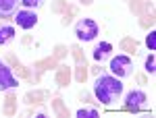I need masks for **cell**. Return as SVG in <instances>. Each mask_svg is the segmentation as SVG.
I'll use <instances>...</instances> for the list:
<instances>
[{
    "label": "cell",
    "instance_id": "cb8c5ba5",
    "mask_svg": "<svg viewBox=\"0 0 156 118\" xmlns=\"http://www.w3.org/2000/svg\"><path fill=\"white\" fill-rule=\"evenodd\" d=\"M146 46L150 48V52H154V50H156V31H154V29L150 31V35L146 37Z\"/></svg>",
    "mask_w": 156,
    "mask_h": 118
},
{
    "label": "cell",
    "instance_id": "44dd1931",
    "mask_svg": "<svg viewBox=\"0 0 156 118\" xmlns=\"http://www.w3.org/2000/svg\"><path fill=\"white\" fill-rule=\"evenodd\" d=\"M69 50H71V54H73V58H75V62H77V64H85V56H83L81 48L77 46V44H75V46H71Z\"/></svg>",
    "mask_w": 156,
    "mask_h": 118
},
{
    "label": "cell",
    "instance_id": "83f0119b",
    "mask_svg": "<svg viewBox=\"0 0 156 118\" xmlns=\"http://www.w3.org/2000/svg\"><path fill=\"white\" fill-rule=\"evenodd\" d=\"M92 72H94V75H100V72H102V69L96 64V66H92Z\"/></svg>",
    "mask_w": 156,
    "mask_h": 118
},
{
    "label": "cell",
    "instance_id": "9c48e42d",
    "mask_svg": "<svg viewBox=\"0 0 156 118\" xmlns=\"http://www.w3.org/2000/svg\"><path fill=\"white\" fill-rule=\"evenodd\" d=\"M19 2L21 0H0V19H15Z\"/></svg>",
    "mask_w": 156,
    "mask_h": 118
},
{
    "label": "cell",
    "instance_id": "1f68e13d",
    "mask_svg": "<svg viewBox=\"0 0 156 118\" xmlns=\"http://www.w3.org/2000/svg\"><path fill=\"white\" fill-rule=\"evenodd\" d=\"M127 2H129V0H127Z\"/></svg>",
    "mask_w": 156,
    "mask_h": 118
},
{
    "label": "cell",
    "instance_id": "4fadbf2b",
    "mask_svg": "<svg viewBox=\"0 0 156 118\" xmlns=\"http://www.w3.org/2000/svg\"><path fill=\"white\" fill-rule=\"evenodd\" d=\"M110 52H112V44L110 42H100L94 48V60L96 62H102V60H106L110 56Z\"/></svg>",
    "mask_w": 156,
    "mask_h": 118
},
{
    "label": "cell",
    "instance_id": "ffe728a7",
    "mask_svg": "<svg viewBox=\"0 0 156 118\" xmlns=\"http://www.w3.org/2000/svg\"><path fill=\"white\" fill-rule=\"evenodd\" d=\"M85 79H87V64H77L75 66V81L85 83Z\"/></svg>",
    "mask_w": 156,
    "mask_h": 118
},
{
    "label": "cell",
    "instance_id": "603a6c76",
    "mask_svg": "<svg viewBox=\"0 0 156 118\" xmlns=\"http://www.w3.org/2000/svg\"><path fill=\"white\" fill-rule=\"evenodd\" d=\"M140 25H142L144 29L152 27V25H154V12H150V15L146 12V15H142V17H140Z\"/></svg>",
    "mask_w": 156,
    "mask_h": 118
},
{
    "label": "cell",
    "instance_id": "7a4b0ae2",
    "mask_svg": "<svg viewBox=\"0 0 156 118\" xmlns=\"http://www.w3.org/2000/svg\"><path fill=\"white\" fill-rule=\"evenodd\" d=\"M110 72L119 79H125V77H131L133 75V62L127 54H119L115 58H110Z\"/></svg>",
    "mask_w": 156,
    "mask_h": 118
},
{
    "label": "cell",
    "instance_id": "30bf717a",
    "mask_svg": "<svg viewBox=\"0 0 156 118\" xmlns=\"http://www.w3.org/2000/svg\"><path fill=\"white\" fill-rule=\"evenodd\" d=\"M54 79H56V85H58V87H67V85L71 83V69H69L67 64H58Z\"/></svg>",
    "mask_w": 156,
    "mask_h": 118
},
{
    "label": "cell",
    "instance_id": "ba28073f",
    "mask_svg": "<svg viewBox=\"0 0 156 118\" xmlns=\"http://www.w3.org/2000/svg\"><path fill=\"white\" fill-rule=\"evenodd\" d=\"M50 93L48 91H42V89H34V91H27L23 97V102L27 106H40V104H44V99H48Z\"/></svg>",
    "mask_w": 156,
    "mask_h": 118
},
{
    "label": "cell",
    "instance_id": "277c9868",
    "mask_svg": "<svg viewBox=\"0 0 156 118\" xmlns=\"http://www.w3.org/2000/svg\"><path fill=\"white\" fill-rule=\"evenodd\" d=\"M146 93L142 89H135V91H129V93L125 95V110L127 112H140V110H144L146 108Z\"/></svg>",
    "mask_w": 156,
    "mask_h": 118
},
{
    "label": "cell",
    "instance_id": "ac0fdd59",
    "mask_svg": "<svg viewBox=\"0 0 156 118\" xmlns=\"http://www.w3.org/2000/svg\"><path fill=\"white\" fill-rule=\"evenodd\" d=\"M148 4H150V2H144V0H142V2H133V0H129V11L142 17V15H146V11H148Z\"/></svg>",
    "mask_w": 156,
    "mask_h": 118
},
{
    "label": "cell",
    "instance_id": "9a60e30c",
    "mask_svg": "<svg viewBox=\"0 0 156 118\" xmlns=\"http://www.w3.org/2000/svg\"><path fill=\"white\" fill-rule=\"evenodd\" d=\"M15 39V29L11 25H0V46H6Z\"/></svg>",
    "mask_w": 156,
    "mask_h": 118
},
{
    "label": "cell",
    "instance_id": "8992f818",
    "mask_svg": "<svg viewBox=\"0 0 156 118\" xmlns=\"http://www.w3.org/2000/svg\"><path fill=\"white\" fill-rule=\"evenodd\" d=\"M19 85L17 77L12 75V69L0 60V91H9V89H15Z\"/></svg>",
    "mask_w": 156,
    "mask_h": 118
},
{
    "label": "cell",
    "instance_id": "2e32d148",
    "mask_svg": "<svg viewBox=\"0 0 156 118\" xmlns=\"http://www.w3.org/2000/svg\"><path fill=\"white\" fill-rule=\"evenodd\" d=\"M119 48L123 50V52H129V54H135L137 52V48H140V44L133 39L131 35H127V37H123L121 39V44H119Z\"/></svg>",
    "mask_w": 156,
    "mask_h": 118
},
{
    "label": "cell",
    "instance_id": "7402d4cb",
    "mask_svg": "<svg viewBox=\"0 0 156 118\" xmlns=\"http://www.w3.org/2000/svg\"><path fill=\"white\" fill-rule=\"evenodd\" d=\"M146 72H150V75H154L156 72V56H154V52H150V56L146 58Z\"/></svg>",
    "mask_w": 156,
    "mask_h": 118
},
{
    "label": "cell",
    "instance_id": "484cf974",
    "mask_svg": "<svg viewBox=\"0 0 156 118\" xmlns=\"http://www.w3.org/2000/svg\"><path fill=\"white\" fill-rule=\"evenodd\" d=\"M67 56V46H62V44H58V46H54V58L60 60Z\"/></svg>",
    "mask_w": 156,
    "mask_h": 118
},
{
    "label": "cell",
    "instance_id": "4316f807",
    "mask_svg": "<svg viewBox=\"0 0 156 118\" xmlns=\"http://www.w3.org/2000/svg\"><path fill=\"white\" fill-rule=\"evenodd\" d=\"M135 81H137V85H148V79H146V75H135Z\"/></svg>",
    "mask_w": 156,
    "mask_h": 118
},
{
    "label": "cell",
    "instance_id": "7c38bea8",
    "mask_svg": "<svg viewBox=\"0 0 156 118\" xmlns=\"http://www.w3.org/2000/svg\"><path fill=\"white\" fill-rule=\"evenodd\" d=\"M6 60L11 62V69H15V71H17V75H19L21 79H27V81H31V72H29V69H25L23 64L17 60V56H15V54H6Z\"/></svg>",
    "mask_w": 156,
    "mask_h": 118
},
{
    "label": "cell",
    "instance_id": "8fae6325",
    "mask_svg": "<svg viewBox=\"0 0 156 118\" xmlns=\"http://www.w3.org/2000/svg\"><path fill=\"white\" fill-rule=\"evenodd\" d=\"M34 66H36V71H37V75H36V83H40V77H42V72L46 71V69H56V66H58V60L54 58V56H50V58L37 60Z\"/></svg>",
    "mask_w": 156,
    "mask_h": 118
},
{
    "label": "cell",
    "instance_id": "f546056e",
    "mask_svg": "<svg viewBox=\"0 0 156 118\" xmlns=\"http://www.w3.org/2000/svg\"><path fill=\"white\" fill-rule=\"evenodd\" d=\"M79 2H81V4H83V6H90V4H92V2H94V0H79Z\"/></svg>",
    "mask_w": 156,
    "mask_h": 118
},
{
    "label": "cell",
    "instance_id": "d4e9b609",
    "mask_svg": "<svg viewBox=\"0 0 156 118\" xmlns=\"http://www.w3.org/2000/svg\"><path fill=\"white\" fill-rule=\"evenodd\" d=\"M21 4L25 8H40L44 4V0H21Z\"/></svg>",
    "mask_w": 156,
    "mask_h": 118
},
{
    "label": "cell",
    "instance_id": "52a82bcc",
    "mask_svg": "<svg viewBox=\"0 0 156 118\" xmlns=\"http://www.w3.org/2000/svg\"><path fill=\"white\" fill-rule=\"evenodd\" d=\"M12 21H17V25L21 29H31V27L37 25V15L34 8H23V11H17Z\"/></svg>",
    "mask_w": 156,
    "mask_h": 118
},
{
    "label": "cell",
    "instance_id": "5b68a950",
    "mask_svg": "<svg viewBox=\"0 0 156 118\" xmlns=\"http://www.w3.org/2000/svg\"><path fill=\"white\" fill-rule=\"evenodd\" d=\"M52 12H60V15H62L60 23L67 27V25H69L73 19L77 17V12H79V11H77V6H73V4L65 2V0H56V2L52 4Z\"/></svg>",
    "mask_w": 156,
    "mask_h": 118
},
{
    "label": "cell",
    "instance_id": "3957f363",
    "mask_svg": "<svg viewBox=\"0 0 156 118\" xmlns=\"http://www.w3.org/2000/svg\"><path fill=\"white\" fill-rule=\"evenodd\" d=\"M98 31H100V27L94 19H79L77 25H75V35L79 42H92V39H96Z\"/></svg>",
    "mask_w": 156,
    "mask_h": 118
},
{
    "label": "cell",
    "instance_id": "d6986e66",
    "mask_svg": "<svg viewBox=\"0 0 156 118\" xmlns=\"http://www.w3.org/2000/svg\"><path fill=\"white\" fill-rule=\"evenodd\" d=\"M100 110L98 108H79L77 110V118H98Z\"/></svg>",
    "mask_w": 156,
    "mask_h": 118
},
{
    "label": "cell",
    "instance_id": "4dcf8cb0",
    "mask_svg": "<svg viewBox=\"0 0 156 118\" xmlns=\"http://www.w3.org/2000/svg\"><path fill=\"white\" fill-rule=\"evenodd\" d=\"M144 2H152V0H144Z\"/></svg>",
    "mask_w": 156,
    "mask_h": 118
},
{
    "label": "cell",
    "instance_id": "f1b7e54d",
    "mask_svg": "<svg viewBox=\"0 0 156 118\" xmlns=\"http://www.w3.org/2000/svg\"><path fill=\"white\" fill-rule=\"evenodd\" d=\"M79 97H81V99H85V102H87V99H90V93H85V91H81V93H79Z\"/></svg>",
    "mask_w": 156,
    "mask_h": 118
},
{
    "label": "cell",
    "instance_id": "e0dca14e",
    "mask_svg": "<svg viewBox=\"0 0 156 118\" xmlns=\"http://www.w3.org/2000/svg\"><path fill=\"white\" fill-rule=\"evenodd\" d=\"M52 110H54V114L58 118H69V110H67L65 102H62L60 97H54V99H52Z\"/></svg>",
    "mask_w": 156,
    "mask_h": 118
},
{
    "label": "cell",
    "instance_id": "6da1fadb",
    "mask_svg": "<svg viewBox=\"0 0 156 118\" xmlns=\"http://www.w3.org/2000/svg\"><path fill=\"white\" fill-rule=\"evenodd\" d=\"M94 95L98 97V102H102L104 106H112L115 102H119V97L123 95V83L115 75L100 72L96 77V81H94Z\"/></svg>",
    "mask_w": 156,
    "mask_h": 118
},
{
    "label": "cell",
    "instance_id": "5bb4252c",
    "mask_svg": "<svg viewBox=\"0 0 156 118\" xmlns=\"http://www.w3.org/2000/svg\"><path fill=\"white\" fill-rule=\"evenodd\" d=\"M2 114L4 116H15L17 114V95L9 89L6 93V99H4V106H2Z\"/></svg>",
    "mask_w": 156,
    "mask_h": 118
}]
</instances>
